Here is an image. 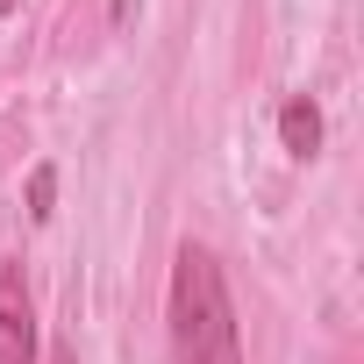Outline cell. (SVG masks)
<instances>
[{
    "mask_svg": "<svg viewBox=\"0 0 364 364\" xmlns=\"http://www.w3.org/2000/svg\"><path fill=\"white\" fill-rule=\"evenodd\" d=\"M0 15H15V0H0Z\"/></svg>",
    "mask_w": 364,
    "mask_h": 364,
    "instance_id": "cell-6",
    "label": "cell"
},
{
    "mask_svg": "<svg viewBox=\"0 0 364 364\" xmlns=\"http://www.w3.org/2000/svg\"><path fill=\"white\" fill-rule=\"evenodd\" d=\"M50 364H79V357H72V350H65V343H58V350H50Z\"/></svg>",
    "mask_w": 364,
    "mask_h": 364,
    "instance_id": "cell-5",
    "label": "cell"
},
{
    "mask_svg": "<svg viewBox=\"0 0 364 364\" xmlns=\"http://www.w3.org/2000/svg\"><path fill=\"white\" fill-rule=\"evenodd\" d=\"M171 364H243L236 300L208 243H178L171 257Z\"/></svg>",
    "mask_w": 364,
    "mask_h": 364,
    "instance_id": "cell-1",
    "label": "cell"
},
{
    "mask_svg": "<svg viewBox=\"0 0 364 364\" xmlns=\"http://www.w3.org/2000/svg\"><path fill=\"white\" fill-rule=\"evenodd\" d=\"M58 215V164H36L29 171V222H50Z\"/></svg>",
    "mask_w": 364,
    "mask_h": 364,
    "instance_id": "cell-4",
    "label": "cell"
},
{
    "mask_svg": "<svg viewBox=\"0 0 364 364\" xmlns=\"http://www.w3.org/2000/svg\"><path fill=\"white\" fill-rule=\"evenodd\" d=\"M0 364H36V300L22 264H0Z\"/></svg>",
    "mask_w": 364,
    "mask_h": 364,
    "instance_id": "cell-2",
    "label": "cell"
},
{
    "mask_svg": "<svg viewBox=\"0 0 364 364\" xmlns=\"http://www.w3.org/2000/svg\"><path fill=\"white\" fill-rule=\"evenodd\" d=\"M279 143H286L293 157H314V150H321V107H314L307 93H293V100L279 107Z\"/></svg>",
    "mask_w": 364,
    "mask_h": 364,
    "instance_id": "cell-3",
    "label": "cell"
}]
</instances>
